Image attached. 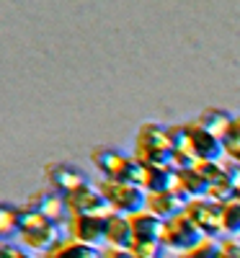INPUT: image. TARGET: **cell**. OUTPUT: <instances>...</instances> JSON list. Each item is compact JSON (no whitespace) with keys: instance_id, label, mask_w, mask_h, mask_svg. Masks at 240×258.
Here are the masks:
<instances>
[{"instance_id":"ac0fdd59","label":"cell","mask_w":240,"mask_h":258,"mask_svg":"<svg viewBox=\"0 0 240 258\" xmlns=\"http://www.w3.org/2000/svg\"><path fill=\"white\" fill-rule=\"evenodd\" d=\"M47 258H101L91 245H83L78 240H59L57 245L49 248Z\"/></svg>"},{"instance_id":"484cf974","label":"cell","mask_w":240,"mask_h":258,"mask_svg":"<svg viewBox=\"0 0 240 258\" xmlns=\"http://www.w3.org/2000/svg\"><path fill=\"white\" fill-rule=\"evenodd\" d=\"M178 258H191V255H186V253H184V255H178Z\"/></svg>"},{"instance_id":"ffe728a7","label":"cell","mask_w":240,"mask_h":258,"mask_svg":"<svg viewBox=\"0 0 240 258\" xmlns=\"http://www.w3.org/2000/svg\"><path fill=\"white\" fill-rule=\"evenodd\" d=\"M129 253L135 258H160L163 243L160 240H132L129 243Z\"/></svg>"},{"instance_id":"d4e9b609","label":"cell","mask_w":240,"mask_h":258,"mask_svg":"<svg viewBox=\"0 0 240 258\" xmlns=\"http://www.w3.org/2000/svg\"><path fill=\"white\" fill-rule=\"evenodd\" d=\"M0 258H26V255L11 245H0Z\"/></svg>"},{"instance_id":"9a60e30c","label":"cell","mask_w":240,"mask_h":258,"mask_svg":"<svg viewBox=\"0 0 240 258\" xmlns=\"http://www.w3.org/2000/svg\"><path fill=\"white\" fill-rule=\"evenodd\" d=\"M106 243L108 248H129L132 243V230H129V220L124 214H108L106 217Z\"/></svg>"},{"instance_id":"2e32d148","label":"cell","mask_w":240,"mask_h":258,"mask_svg":"<svg viewBox=\"0 0 240 258\" xmlns=\"http://www.w3.org/2000/svg\"><path fill=\"white\" fill-rule=\"evenodd\" d=\"M196 121H199V126H204L207 132H212L214 137L225 140L227 129L232 124V116L225 109H207V111H202L199 116H196Z\"/></svg>"},{"instance_id":"8fae6325","label":"cell","mask_w":240,"mask_h":258,"mask_svg":"<svg viewBox=\"0 0 240 258\" xmlns=\"http://www.w3.org/2000/svg\"><path fill=\"white\" fill-rule=\"evenodd\" d=\"M186 207V199L181 197V194L176 188H170V191H158V194H147L145 197V209L152 212L158 220H170V217H176V214H181Z\"/></svg>"},{"instance_id":"44dd1931","label":"cell","mask_w":240,"mask_h":258,"mask_svg":"<svg viewBox=\"0 0 240 258\" xmlns=\"http://www.w3.org/2000/svg\"><path fill=\"white\" fill-rule=\"evenodd\" d=\"M217 250H220V243L212 240V238H204L199 245L191 248L186 255H191V258H214V255H217Z\"/></svg>"},{"instance_id":"7402d4cb","label":"cell","mask_w":240,"mask_h":258,"mask_svg":"<svg viewBox=\"0 0 240 258\" xmlns=\"http://www.w3.org/2000/svg\"><path fill=\"white\" fill-rule=\"evenodd\" d=\"M222 145H225V153L240 147V116H232V124H230V129H227Z\"/></svg>"},{"instance_id":"9c48e42d","label":"cell","mask_w":240,"mask_h":258,"mask_svg":"<svg viewBox=\"0 0 240 258\" xmlns=\"http://www.w3.org/2000/svg\"><path fill=\"white\" fill-rule=\"evenodd\" d=\"M44 178H47L49 188L62 194V197H65V194H70L73 188L88 183V176H85L80 168L70 165V163H49L44 168Z\"/></svg>"},{"instance_id":"277c9868","label":"cell","mask_w":240,"mask_h":258,"mask_svg":"<svg viewBox=\"0 0 240 258\" xmlns=\"http://www.w3.org/2000/svg\"><path fill=\"white\" fill-rule=\"evenodd\" d=\"M202 240H204L202 230L196 227L184 212L176 214V217H170V220H165L163 227H160V243H163V248L176 250L181 255L189 253L191 248H196Z\"/></svg>"},{"instance_id":"ba28073f","label":"cell","mask_w":240,"mask_h":258,"mask_svg":"<svg viewBox=\"0 0 240 258\" xmlns=\"http://www.w3.org/2000/svg\"><path fill=\"white\" fill-rule=\"evenodd\" d=\"M189 129V145H191V155L196 160H220L225 153V145L220 137H214L212 132H207L204 126H199V121H186Z\"/></svg>"},{"instance_id":"30bf717a","label":"cell","mask_w":240,"mask_h":258,"mask_svg":"<svg viewBox=\"0 0 240 258\" xmlns=\"http://www.w3.org/2000/svg\"><path fill=\"white\" fill-rule=\"evenodd\" d=\"M34 212L39 214H44V217L54 225H62V222H68L70 220V212H68V204H65V197L52 188H44V191H36L29 197V204Z\"/></svg>"},{"instance_id":"7c38bea8","label":"cell","mask_w":240,"mask_h":258,"mask_svg":"<svg viewBox=\"0 0 240 258\" xmlns=\"http://www.w3.org/2000/svg\"><path fill=\"white\" fill-rule=\"evenodd\" d=\"M142 191L145 194H158L176 188V170L170 165H142Z\"/></svg>"},{"instance_id":"3957f363","label":"cell","mask_w":240,"mask_h":258,"mask_svg":"<svg viewBox=\"0 0 240 258\" xmlns=\"http://www.w3.org/2000/svg\"><path fill=\"white\" fill-rule=\"evenodd\" d=\"M101 197L106 199V204L111 207L114 214H135L140 209H145V197L147 194L137 186V183H127V181H114V178H103L98 183Z\"/></svg>"},{"instance_id":"603a6c76","label":"cell","mask_w":240,"mask_h":258,"mask_svg":"<svg viewBox=\"0 0 240 258\" xmlns=\"http://www.w3.org/2000/svg\"><path fill=\"white\" fill-rule=\"evenodd\" d=\"M225 168H227V173L232 178V186H235V199H240V165L230 160V163H225Z\"/></svg>"},{"instance_id":"6da1fadb","label":"cell","mask_w":240,"mask_h":258,"mask_svg":"<svg viewBox=\"0 0 240 258\" xmlns=\"http://www.w3.org/2000/svg\"><path fill=\"white\" fill-rule=\"evenodd\" d=\"M132 158L142 165H170L173 150H170V142H168L165 126H158V124L140 126V132L135 137V155Z\"/></svg>"},{"instance_id":"52a82bcc","label":"cell","mask_w":240,"mask_h":258,"mask_svg":"<svg viewBox=\"0 0 240 258\" xmlns=\"http://www.w3.org/2000/svg\"><path fill=\"white\" fill-rule=\"evenodd\" d=\"M68 232L73 240L93 248L98 243H106V217H96V214H70Z\"/></svg>"},{"instance_id":"d6986e66","label":"cell","mask_w":240,"mask_h":258,"mask_svg":"<svg viewBox=\"0 0 240 258\" xmlns=\"http://www.w3.org/2000/svg\"><path fill=\"white\" fill-rule=\"evenodd\" d=\"M220 225L227 235H240V199H227L220 204Z\"/></svg>"},{"instance_id":"8992f818","label":"cell","mask_w":240,"mask_h":258,"mask_svg":"<svg viewBox=\"0 0 240 258\" xmlns=\"http://www.w3.org/2000/svg\"><path fill=\"white\" fill-rule=\"evenodd\" d=\"M184 214L202 230L204 238H212L217 240V235L222 232V225H220V204L212 202V199H191L186 202L184 207Z\"/></svg>"},{"instance_id":"7a4b0ae2","label":"cell","mask_w":240,"mask_h":258,"mask_svg":"<svg viewBox=\"0 0 240 258\" xmlns=\"http://www.w3.org/2000/svg\"><path fill=\"white\" fill-rule=\"evenodd\" d=\"M18 238L31 250H49L52 245L59 243L57 238V225L49 222L44 214L34 212L31 207H21V227Z\"/></svg>"},{"instance_id":"5b68a950","label":"cell","mask_w":240,"mask_h":258,"mask_svg":"<svg viewBox=\"0 0 240 258\" xmlns=\"http://www.w3.org/2000/svg\"><path fill=\"white\" fill-rule=\"evenodd\" d=\"M65 204H68L70 214H96V217H108L111 214V207L101 197L98 186L91 183H83L70 194H65Z\"/></svg>"},{"instance_id":"5bb4252c","label":"cell","mask_w":240,"mask_h":258,"mask_svg":"<svg viewBox=\"0 0 240 258\" xmlns=\"http://www.w3.org/2000/svg\"><path fill=\"white\" fill-rule=\"evenodd\" d=\"M129 230H132V240H160V227L163 220H158L152 212L140 209L135 214H127Z\"/></svg>"},{"instance_id":"cb8c5ba5","label":"cell","mask_w":240,"mask_h":258,"mask_svg":"<svg viewBox=\"0 0 240 258\" xmlns=\"http://www.w3.org/2000/svg\"><path fill=\"white\" fill-rule=\"evenodd\" d=\"M101 258H135V255L129 253V248H108Z\"/></svg>"},{"instance_id":"e0dca14e","label":"cell","mask_w":240,"mask_h":258,"mask_svg":"<svg viewBox=\"0 0 240 258\" xmlns=\"http://www.w3.org/2000/svg\"><path fill=\"white\" fill-rule=\"evenodd\" d=\"M18 227H21V207L11 202H0V243L18 235Z\"/></svg>"},{"instance_id":"4fadbf2b","label":"cell","mask_w":240,"mask_h":258,"mask_svg":"<svg viewBox=\"0 0 240 258\" xmlns=\"http://www.w3.org/2000/svg\"><path fill=\"white\" fill-rule=\"evenodd\" d=\"M176 191L186 202H191V199H204L209 186H207V178L196 170V165H191V168L176 170Z\"/></svg>"}]
</instances>
